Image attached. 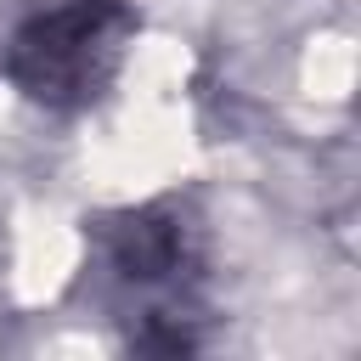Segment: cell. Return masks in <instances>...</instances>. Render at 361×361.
<instances>
[{"instance_id":"7a4b0ae2","label":"cell","mask_w":361,"mask_h":361,"mask_svg":"<svg viewBox=\"0 0 361 361\" xmlns=\"http://www.w3.org/2000/svg\"><path fill=\"white\" fill-rule=\"evenodd\" d=\"M186 226L164 209H141V214H124L113 226V265L130 276V282H164V276H180L186 265Z\"/></svg>"},{"instance_id":"6da1fadb","label":"cell","mask_w":361,"mask_h":361,"mask_svg":"<svg viewBox=\"0 0 361 361\" xmlns=\"http://www.w3.org/2000/svg\"><path fill=\"white\" fill-rule=\"evenodd\" d=\"M130 28L135 17L124 0H51L11 34L6 73L45 107H85L118 73Z\"/></svg>"}]
</instances>
